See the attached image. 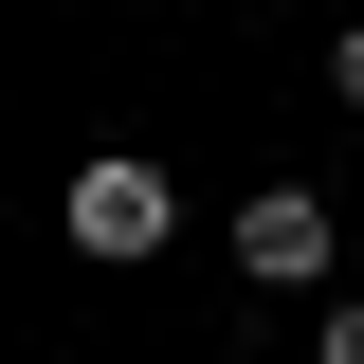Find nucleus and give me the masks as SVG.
Returning <instances> with one entry per match:
<instances>
[{
	"instance_id": "obj_1",
	"label": "nucleus",
	"mask_w": 364,
	"mask_h": 364,
	"mask_svg": "<svg viewBox=\"0 0 364 364\" xmlns=\"http://www.w3.org/2000/svg\"><path fill=\"white\" fill-rule=\"evenodd\" d=\"M55 237H73V255H109V273H146V255L182 237V182L146 164V146H91V164L55 182Z\"/></svg>"
},
{
	"instance_id": "obj_2",
	"label": "nucleus",
	"mask_w": 364,
	"mask_h": 364,
	"mask_svg": "<svg viewBox=\"0 0 364 364\" xmlns=\"http://www.w3.org/2000/svg\"><path fill=\"white\" fill-rule=\"evenodd\" d=\"M328 255H346L328 182H255V200H237V273H255V291H328Z\"/></svg>"
},
{
	"instance_id": "obj_3",
	"label": "nucleus",
	"mask_w": 364,
	"mask_h": 364,
	"mask_svg": "<svg viewBox=\"0 0 364 364\" xmlns=\"http://www.w3.org/2000/svg\"><path fill=\"white\" fill-rule=\"evenodd\" d=\"M328 109H364V18H328Z\"/></svg>"
},
{
	"instance_id": "obj_4",
	"label": "nucleus",
	"mask_w": 364,
	"mask_h": 364,
	"mask_svg": "<svg viewBox=\"0 0 364 364\" xmlns=\"http://www.w3.org/2000/svg\"><path fill=\"white\" fill-rule=\"evenodd\" d=\"M310 364H364V291H328V328H310Z\"/></svg>"
}]
</instances>
